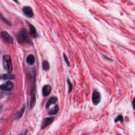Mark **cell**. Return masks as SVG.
<instances>
[{
	"label": "cell",
	"instance_id": "cell-1",
	"mask_svg": "<svg viewBox=\"0 0 135 135\" xmlns=\"http://www.w3.org/2000/svg\"><path fill=\"white\" fill-rule=\"evenodd\" d=\"M17 40L19 43H28L33 45L32 41L29 38L27 31L24 29H21L20 30L17 35Z\"/></svg>",
	"mask_w": 135,
	"mask_h": 135
},
{
	"label": "cell",
	"instance_id": "cell-2",
	"mask_svg": "<svg viewBox=\"0 0 135 135\" xmlns=\"http://www.w3.org/2000/svg\"><path fill=\"white\" fill-rule=\"evenodd\" d=\"M3 66L4 69L9 73L12 72L13 67L11 56L9 54H5L3 56Z\"/></svg>",
	"mask_w": 135,
	"mask_h": 135
},
{
	"label": "cell",
	"instance_id": "cell-3",
	"mask_svg": "<svg viewBox=\"0 0 135 135\" xmlns=\"http://www.w3.org/2000/svg\"><path fill=\"white\" fill-rule=\"evenodd\" d=\"M101 95L100 93L97 91V90H95L93 92L92 95V101L93 104L95 106H97L98 105L101 101Z\"/></svg>",
	"mask_w": 135,
	"mask_h": 135
},
{
	"label": "cell",
	"instance_id": "cell-4",
	"mask_svg": "<svg viewBox=\"0 0 135 135\" xmlns=\"http://www.w3.org/2000/svg\"><path fill=\"white\" fill-rule=\"evenodd\" d=\"M14 84L13 82L11 81H8L6 82L5 84H3L0 86V88L2 90L4 91H11L13 89Z\"/></svg>",
	"mask_w": 135,
	"mask_h": 135
},
{
	"label": "cell",
	"instance_id": "cell-5",
	"mask_svg": "<svg viewBox=\"0 0 135 135\" xmlns=\"http://www.w3.org/2000/svg\"><path fill=\"white\" fill-rule=\"evenodd\" d=\"M1 37L2 39L4 41H5L6 42L9 44L13 43V39L12 38V37L6 31H3L1 32Z\"/></svg>",
	"mask_w": 135,
	"mask_h": 135
},
{
	"label": "cell",
	"instance_id": "cell-6",
	"mask_svg": "<svg viewBox=\"0 0 135 135\" xmlns=\"http://www.w3.org/2000/svg\"><path fill=\"white\" fill-rule=\"evenodd\" d=\"M23 12L26 16L30 18H32L34 16V13L32 9L29 6H25L23 7Z\"/></svg>",
	"mask_w": 135,
	"mask_h": 135
},
{
	"label": "cell",
	"instance_id": "cell-7",
	"mask_svg": "<svg viewBox=\"0 0 135 135\" xmlns=\"http://www.w3.org/2000/svg\"><path fill=\"white\" fill-rule=\"evenodd\" d=\"M52 90V88L49 84L44 85L42 88V95L44 97H47L50 94Z\"/></svg>",
	"mask_w": 135,
	"mask_h": 135
},
{
	"label": "cell",
	"instance_id": "cell-8",
	"mask_svg": "<svg viewBox=\"0 0 135 135\" xmlns=\"http://www.w3.org/2000/svg\"><path fill=\"white\" fill-rule=\"evenodd\" d=\"M54 120L53 117H49V118H45L44 120H43L42 124V127L41 128L42 129H44L45 128H46L47 126H48L49 125H50L51 123L53 122Z\"/></svg>",
	"mask_w": 135,
	"mask_h": 135
},
{
	"label": "cell",
	"instance_id": "cell-9",
	"mask_svg": "<svg viewBox=\"0 0 135 135\" xmlns=\"http://www.w3.org/2000/svg\"><path fill=\"white\" fill-rule=\"evenodd\" d=\"M57 101H58L57 97H51V98L48 100L47 102L46 103V108H49L51 104L55 103L56 102H57Z\"/></svg>",
	"mask_w": 135,
	"mask_h": 135
},
{
	"label": "cell",
	"instance_id": "cell-10",
	"mask_svg": "<svg viewBox=\"0 0 135 135\" xmlns=\"http://www.w3.org/2000/svg\"><path fill=\"white\" fill-rule=\"evenodd\" d=\"M15 78V75L11 73L8 74H3L1 76V79L2 80H12Z\"/></svg>",
	"mask_w": 135,
	"mask_h": 135
},
{
	"label": "cell",
	"instance_id": "cell-11",
	"mask_svg": "<svg viewBox=\"0 0 135 135\" xmlns=\"http://www.w3.org/2000/svg\"><path fill=\"white\" fill-rule=\"evenodd\" d=\"M27 62L29 65H33L34 64V62L35 61V57L33 54L29 55L27 58Z\"/></svg>",
	"mask_w": 135,
	"mask_h": 135
},
{
	"label": "cell",
	"instance_id": "cell-12",
	"mask_svg": "<svg viewBox=\"0 0 135 135\" xmlns=\"http://www.w3.org/2000/svg\"><path fill=\"white\" fill-rule=\"evenodd\" d=\"M29 28H30V34L33 37H36L37 36V34L36 32V30L35 28L31 24H29Z\"/></svg>",
	"mask_w": 135,
	"mask_h": 135
},
{
	"label": "cell",
	"instance_id": "cell-13",
	"mask_svg": "<svg viewBox=\"0 0 135 135\" xmlns=\"http://www.w3.org/2000/svg\"><path fill=\"white\" fill-rule=\"evenodd\" d=\"M25 108H26V106L25 105H24V106L22 107V108L20 109V111L18 112V113L17 114V117H16L17 119H19L22 117V116H23V114H24V112L25 110Z\"/></svg>",
	"mask_w": 135,
	"mask_h": 135
},
{
	"label": "cell",
	"instance_id": "cell-14",
	"mask_svg": "<svg viewBox=\"0 0 135 135\" xmlns=\"http://www.w3.org/2000/svg\"><path fill=\"white\" fill-rule=\"evenodd\" d=\"M59 111V107L58 105H55V106L51 110H50L49 111V115H56Z\"/></svg>",
	"mask_w": 135,
	"mask_h": 135
},
{
	"label": "cell",
	"instance_id": "cell-15",
	"mask_svg": "<svg viewBox=\"0 0 135 135\" xmlns=\"http://www.w3.org/2000/svg\"><path fill=\"white\" fill-rule=\"evenodd\" d=\"M42 67L44 70L48 71L50 69V65L47 61H43L42 62Z\"/></svg>",
	"mask_w": 135,
	"mask_h": 135
},
{
	"label": "cell",
	"instance_id": "cell-16",
	"mask_svg": "<svg viewBox=\"0 0 135 135\" xmlns=\"http://www.w3.org/2000/svg\"><path fill=\"white\" fill-rule=\"evenodd\" d=\"M67 83L69 86V93H70L71 91H72V89H73V85H72V83H71V82H70V80L68 78H67Z\"/></svg>",
	"mask_w": 135,
	"mask_h": 135
},
{
	"label": "cell",
	"instance_id": "cell-17",
	"mask_svg": "<svg viewBox=\"0 0 135 135\" xmlns=\"http://www.w3.org/2000/svg\"><path fill=\"white\" fill-rule=\"evenodd\" d=\"M118 121H121V122H123V117L121 115H119L118 116V117L116 118V119L115 120V122L116 123Z\"/></svg>",
	"mask_w": 135,
	"mask_h": 135
},
{
	"label": "cell",
	"instance_id": "cell-18",
	"mask_svg": "<svg viewBox=\"0 0 135 135\" xmlns=\"http://www.w3.org/2000/svg\"><path fill=\"white\" fill-rule=\"evenodd\" d=\"M63 57H64V59H65V61L66 62V63H67V65L68 66H70V63H69V60H68V57H67L66 54L64 53L63 54Z\"/></svg>",
	"mask_w": 135,
	"mask_h": 135
},
{
	"label": "cell",
	"instance_id": "cell-19",
	"mask_svg": "<svg viewBox=\"0 0 135 135\" xmlns=\"http://www.w3.org/2000/svg\"><path fill=\"white\" fill-rule=\"evenodd\" d=\"M1 19H2L4 22L5 23H6L7 25H11V23H10V22L9 21L6 20L5 19V18L2 16V14H1Z\"/></svg>",
	"mask_w": 135,
	"mask_h": 135
},
{
	"label": "cell",
	"instance_id": "cell-20",
	"mask_svg": "<svg viewBox=\"0 0 135 135\" xmlns=\"http://www.w3.org/2000/svg\"><path fill=\"white\" fill-rule=\"evenodd\" d=\"M103 57H104V59H106V58H107V57H105V56H104V55H103ZM108 60L109 61H112V60H110V59H109V58H108Z\"/></svg>",
	"mask_w": 135,
	"mask_h": 135
},
{
	"label": "cell",
	"instance_id": "cell-21",
	"mask_svg": "<svg viewBox=\"0 0 135 135\" xmlns=\"http://www.w3.org/2000/svg\"><path fill=\"white\" fill-rule=\"evenodd\" d=\"M134 102H135V99H134L133 101V106L134 109Z\"/></svg>",
	"mask_w": 135,
	"mask_h": 135
}]
</instances>
